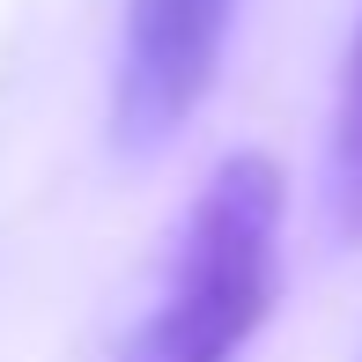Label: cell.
Masks as SVG:
<instances>
[{"instance_id":"cell-2","label":"cell","mask_w":362,"mask_h":362,"mask_svg":"<svg viewBox=\"0 0 362 362\" xmlns=\"http://www.w3.org/2000/svg\"><path fill=\"white\" fill-rule=\"evenodd\" d=\"M237 0H126V45L111 74V141L156 156L222 74Z\"/></svg>"},{"instance_id":"cell-3","label":"cell","mask_w":362,"mask_h":362,"mask_svg":"<svg viewBox=\"0 0 362 362\" xmlns=\"http://www.w3.org/2000/svg\"><path fill=\"white\" fill-rule=\"evenodd\" d=\"M333 215L340 229H362V30L340 81V119H333Z\"/></svg>"},{"instance_id":"cell-1","label":"cell","mask_w":362,"mask_h":362,"mask_svg":"<svg viewBox=\"0 0 362 362\" xmlns=\"http://www.w3.org/2000/svg\"><path fill=\"white\" fill-rule=\"evenodd\" d=\"M281 200V170L267 156H222L185 215L170 281L119 362H237L274 310Z\"/></svg>"}]
</instances>
